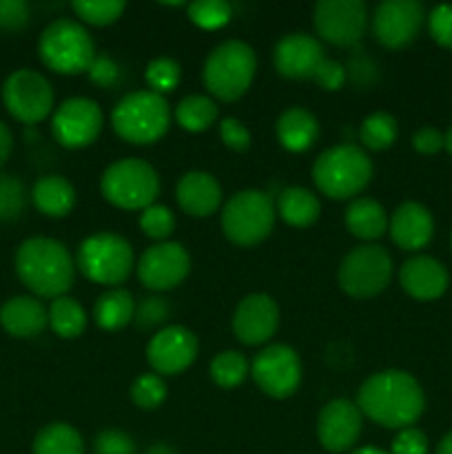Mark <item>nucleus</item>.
<instances>
[{"label":"nucleus","mask_w":452,"mask_h":454,"mask_svg":"<svg viewBox=\"0 0 452 454\" xmlns=\"http://www.w3.org/2000/svg\"><path fill=\"white\" fill-rule=\"evenodd\" d=\"M362 415L386 428H412L425 408L419 381L403 371H381L368 377L357 395Z\"/></svg>","instance_id":"obj_1"},{"label":"nucleus","mask_w":452,"mask_h":454,"mask_svg":"<svg viewBox=\"0 0 452 454\" xmlns=\"http://www.w3.org/2000/svg\"><path fill=\"white\" fill-rule=\"evenodd\" d=\"M16 273L38 297L65 295L74 284V262L65 244L51 238H29L16 251Z\"/></svg>","instance_id":"obj_2"},{"label":"nucleus","mask_w":452,"mask_h":454,"mask_svg":"<svg viewBox=\"0 0 452 454\" xmlns=\"http://www.w3.org/2000/svg\"><path fill=\"white\" fill-rule=\"evenodd\" d=\"M313 180L326 198H355L370 184L372 162L366 151L355 145L331 146L315 160Z\"/></svg>","instance_id":"obj_3"},{"label":"nucleus","mask_w":452,"mask_h":454,"mask_svg":"<svg viewBox=\"0 0 452 454\" xmlns=\"http://www.w3.org/2000/svg\"><path fill=\"white\" fill-rule=\"evenodd\" d=\"M255 51L242 40H226L208 53L204 62V87L217 100L233 102L242 98L255 78Z\"/></svg>","instance_id":"obj_4"},{"label":"nucleus","mask_w":452,"mask_h":454,"mask_svg":"<svg viewBox=\"0 0 452 454\" xmlns=\"http://www.w3.org/2000/svg\"><path fill=\"white\" fill-rule=\"evenodd\" d=\"M113 131L129 145H151L167 133L171 124V106L153 91H136L124 96L111 114Z\"/></svg>","instance_id":"obj_5"},{"label":"nucleus","mask_w":452,"mask_h":454,"mask_svg":"<svg viewBox=\"0 0 452 454\" xmlns=\"http://www.w3.org/2000/svg\"><path fill=\"white\" fill-rule=\"evenodd\" d=\"M38 53L44 67L56 74H82L96 60V44L91 34L80 22L53 20L38 40Z\"/></svg>","instance_id":"obj_6"},{"label":"nucleus","mask_w":452,"mask_h":454,"mask_svg":"<svg viewBox=\"0 0 452 454\" xmlns=\"http://www.w3.org/2000/svg\"><path fill=\"white\" fill-rule=\"evenodd\" d=\"M273 198L264 191H239L222 208V231L238 247L264 242L275 226Z\"/></svg>","instance_id":"obj_7"},{"label":"nucleus","mask_w":452,"mask_h":454,"mask_svg":"<svg viewBox=\"0 0 452 454\" xmlns=\"http://www.w3.org/2000/svg\"><path fill=\"white\" fill-rule=\"evenodd\" d=\"M102 195L124 211H144L160 193V177L149 162L137 158L118 160L102 173Z\"/></svg>","instance_id":"obj_8"},{"label":"nucleus","mask_w":452,"mask_h":454,"mask_svg":"<svg viewBox=\"0 0 452 454\" xmlns=\"http://www.w3.org/2000/svg\"><path fill=\"white\" fill-rule=\"evenodd\" d=\"M133 248L124 238L113 233H96L78 248V266L96 284L115 286L122 284L133 270Z\"/></svg>","instance_id":"obj_9"},{"label":"nucleus","mask_w":452,"mask_h":454,"mask_svg":"<svg viewBox=\"0 0 452 454\" xmlns=\"http://www.w3.org/2000/svg\"><path fill=\"white\" fill-rule=\"evenodd\" d=\"M393 278L388 251L375 244L353 248L339 266V286L355 300H368L384 291Z\"/></svg>","instance_id":"obj_10"},{"label":"nucleus","mask_w":452,"mask_h":454,"mask_svg":"<svg viewBox=\"0 0 452 454\" xmlns=\"http://www.w3.org/2000/svg\"><path fill=\"white\" fill-rule=\"evenodd\" d=\"M3 102L18 122L38 124L51 114L53 87L38 71L18 69L4 80Z\"/></svg>","instance_id":"obj_11"},{"label":"nucleus","mask_w":452,"mask_h":454,"mask_svg":"<svg viewBox=\"0 0 452 454\" xmlns=\"http://www.w3.org/2000/svg\"><path fill=\"white\" fill-rule=\"evenodd\" d=\"M313 25L319 38L335 47H353L363 38L368 12L362 0H322L315 4Z\"/></svg>","instance_id":"obj_12"},{"label":"nucleus","mask_w":452,"mask_h":454,"mask_svg":"<svg viewBox=\"0 0 452 454\" xmlns=\"http://www.w3.org/2000/svg\"><path fill=\"white\" fill-rule=\"evenodd\" d=\"M251 375L261 393L273 399H286L300 388L301 381V362L300 355L286 344L266 346L255 359H253Z\"/></svg>","instance_id":"obj_13"},{"label":"nucleus","mask_w":452,"mask_h":454,"mask_svg":"<svg viewBox=\"0 0 452 454\" xmlns=\"http://www.w3.org/2000/svg\"><path fill=\"white\" fill-rule=\"evenodd\" d=\"M102 131V109L91 98H69L56 109L51 133L58 145L82 149L97 140Z\"/></svg>","instance_id":"obj_14"},{"label":"nucleus","mask_w":452,"mask_h":454,"mask_svg":"<svg viewBox=\"0 0 452 454\" xmlns=\"http://www.w3.org/2000/svg\"><path fill=\"white\" fill-rule=\"evenodd\" d=\"M191 270V257L177 242H162L146 248L137 262V278L151 291H171L180 286Z\"/></svg>","instance_id":"obj_15"},{"label":"nucleus","mask_w":452,"mask_h":454,"mask_svg":"<svg viewBox=\"0 0 452 454\" xmlns=\"http://www.w3.org/2000/svg\"><path fill=\"white\" fill-rule=\"evenodd\" d=\"M424 25V4L417 0H386L375 9L372 31L379 44L403 49L419 35Z\"/></svg>","instance_id":"obj_16"},{"label":"nucleus","mask_w":452,"mask_h":454,"mask_svg":"<svg viewBox=\"0 0 452 454\" xmlns=\"http://www.w3.org/2000/svg\"><path fill=\"white\" fill-rule=\"evenodd\" d=\"M198 357V340L184 326H167L146 346V359L160 375H180Z\"/></svg>","instance_id":"obj_17"},{"label":"nucleus","mask_w":452,"mask_h":454,"mask_svg":"<svg viewBox=\"0 0 452 454\" xmlns=\"http://www.w3.org/2000/svg\"><path fill=\"white\" fill-rule=\"evenodd\" d=\"M279 326V309L273 297L253 293L244 297L233 315V333L242 344L260 346L275 335Z\"/></svg>","instance_id":"obj_18"},{"label":"nucleus","mask_w":452,"mask_h":454,"mask_svg":"<svg viewBox=\"0 0 452 454\" xmlns=\"http://www.w3.org/2000/svg\"><path fill=\"white\" fill-rule=\"evenodd\" d=\"M362 434V411L348 399H332L317 419V439L328 452H346Z\"/></svg>","instance_id":"obj_19"},{"label":"nucleus","mask_w":452,"mask_h":454,"mask_svg":"<svg viewBox=\"0 0 452 454\" xmlns=\"http://www.w3.org/2000/svg\"><path fill=\"white\" fill-rule=\"evenodd\" d=\"M275 69L291 80L315 78L323 62V47L308 34H288L275 47Z\"/></svg>","instance_id":"obj_20"},{"label":"nucleus","mask_w":452,"mask_h":454,"mask_svg":"<svg viewBox=\"0 0 452 454\" xmlns=\"http://www.w3.org/2000/svg\"><path fill=\"white\" fill-rule=\"evenodd\" d=\"M399 282L412 300L433 301L448 291L450 278H448L446 266L439 260L430 255H417L403 262L399 270Z\"/></svg>","instance_id":"obj_21"},{"label":"nucleus","mask_w":452,"mask_h":454,"mask_svg":"<svg viewBox=\"0 0 452 454\" xmlns=\"http://www.w3.org/2000/svg\"><path fill=\"white\" fill-rule=\"evenodd\" d=\"M388 231L393 242L401 251H421L433 239V213L419 202H403L399 204L397 211L390 217Z\"/></svg>","instance_id":"obj_22"},{"label":"nucleus","mask_w":452,"mask_h":454,"mask_svg":"<svg viewBox=\"0 0 452 454\" xmlns=\"http://www.w3.org/2000/svg\"><path fill=\"white\" fill-rule=\"evenodd\" d=\"M177 204L191 217H207L215 213L222 204V186L211 173H184L175 189Z\"/></svg>","instance_id":"obj_23"},{"label":"nucleus","mask_w":452,"mask_h":454,"mask_svg":"<svg viewBox=\"0 0 452 454\" xmlns=\"http://www.w3.org/2000/svg\"><path fill=\"white\" fill-rule=\"evenodd\" d=\"M49 310L35 297L18 295L12 297L0 309V326L18 340L35 337L47 328Z\"/></svg>","instance_id":"obj_24"},{"label":"nucleus","mask_w":452,"mask_h":454,"mask_svg":"<svg viewBox=\"0 0 452 454\" xmlns=\"http://www.w3.org/2000/svg\"><path fill=\"white\" fill-rule=\"evenodd\" d=\"M319 136L317 118L304 106H291L277 120V137L282 146L292 153L310 149Z\"/></svg>","instance_id":"obj_25"},{"label":"nucleus","mask_w":452,"mask_h":454,"mask_svg":"<svg viewBox=\"0 0 452 454\" xmlns=\"http://www.w3.org/2000/svg\"><path fill=\"white\" fill-rule=\"evenodd\" d=\"M35 208L47 217H65L69 215L75 204V191L69 180L60 176L40 177L31 191Z\"/></svg>","instance_id":"obj_26"},{"label":"nucleus","mask_w":452,"mask_h":454,"mask_svg":"<svg viewBox=\"0 0 452 454\" xmlns=\"http://www.w3.org/2000/svg\"><path fill=\"white\" fill-rule=\"evenodd\" d=\"M346 229L359 239H379L388 229L384 207L372 198H357L346 208Z\"/></svg>","instance_id":"obj_27"},{"label":"nucleus","mask_w":452,"mask_h":454,"mask_svg":"<svg viewBox=\"0 0 452 454\" xmlns=\"http://www.w3.org/2000/svg\"><path fill=\"white\" fill-rule=\"evenodd\" d=\"M319 208L322 207L313 191L304 189V186H288L279 193L275 211L286 224L295 226V229H306L317 222Z\"/></svg>","instance_id":"obj_28"},{"label":"nucleus","mask_w":452,"mask_h":454,"mask_svg":"<svg viewBox=\"0 0 452 454\" xmlns=\"http://www.w3.org/2000/svg\"><path fill=\"white\" fill-rule=\"evenodd\" d=\"M93 317L105 331H120L136 317V300L124 288H111L97 297Z\"/></svg>","instance_id":"obj_29"},{"label":"nucleus","mask_w":452,"mask_h":454,"mask_svg":"<svg viewBox=\"0 0 452 454\" xmlns=\"http://www.w3.org/2000/svg\"><path fill=\"white\" fill-rule=\"evenodd\" d=\"M34 454H84V442L69 424H49L35 434Z\"/></svg>","instance_id":"obj_30"},{"label":"nucleus","mask_w":452,"mask_h":454,"mask_svg":"<svg viewBox=\"0 0 452 454\" xmlns=\"http://www.w3.org/2000/svg\"><path fill=\"white\" fill-rule=\"evenodd\" d=\"M49 326L65 340H75L87 328V313L74 297H58L49 306Z\"/></svg>","instance_id":"obj_31"},{"label":"nucleus","mask_w":452,"mask_h":454,"mask_svg":"<svg viewBox=\"0 0 452 454\" xmlns=\"http://www.w3.org/2000/svg\"><path fill=\"white\" fill-rule=\"evenodd\" d=\"M175 120L184 131H207L217 120V105L207 96H186L177 102Z\"/></svg>","instance_id":"obj_32"},{"label":"nucleus","mask_w":452,"mask_h":454,"mask_svg":"<svg viewBox=\"0 0 452 454\" xmlns=\"http://www.w3.org/2000/svg\"><path fill=\"white\" fill-rule=\"evenodd\" d=\"M397 120L390 114H384V111H377V114L368 115L362 122V127H359V140L370 151L390 149L394 145V140H397Z\"/></svg>","instance_id":"obj_33"},{"label":"nucleus","mask_w":452,"mask_h":454,"mask_svg":"<svg viewBox=\"0 0 452 454\" xmlns=\"http://www.w3.org/2000/svg\"><path fill=\"white\" fill-rule=\"evenodd\" d=\"M246 375L248 364L238 350H224V353L215 355V359L211 362V380L224 390L238 388L246 380Z\"/></svg>","instance_id":"obj_34"},{"label":"nucleus","mask_w":452,"mask_h":454,"mask_svg":"<svg viewBox=\"0 0 452 454\" xmlns=\"http://www.w3.org/2000/svg\"><path fill=\"white\" fill-rule=\"evenodd\" d=\"M71 7H74L75 16L93 27L111 25L124 12V3H120V0H78Z\"/></svg>","instance_id":"obj_35"},{"label":"nucleus","mask_w":452,"mask_h":454,"mask_svg":"<svg viewBox=\"0 0 452 454\" xmlns=\"http://www.w3.org/2000/svg\"><path fill=\"white\" fill-rule=\"evenodd\" d=\"M230 4L224 0H199V3L189 4V18L193 25L202 29H220L229 25L230 20Z\"/></svg>","instance_id":"obj_36"},{"label":"nucleus","mask_w":452,"mask_h":454,"mask_svg":"<svg viewBox=\"0 0 452 454\" xmlns=\"http://www.w3.org/2000/svg\"><path fill=\"white\" fill-rule=\"evenodd\" d=\"M146 82H149L151 91L158 93V96H164V93L173 91L180 82V65L171 58H155V60L149 62L146 67Z\"/></svg>","instance_id":"obj_37"},{"label":"nucleus","mask_w":452,"mask_h":454,"mask_svg":"<svg viewBox=\"0 0 452 454\" xmlns=\"http://www.w3.org/2000/svg\"><path fill=\"white\" fill-rule=\"evenodd\" d=\"M27 207V189L16 176H0V220H16Z\"/></svg>","instance_id":"obj_38"},{"label":"nucleus","mask_w":452,"mask_h":454,"mask_svg":"<svg viewBox=\"0 0 452 454\" xmlns=\"http://www.w3.org/2000/svg\"><path fill=\"white\" fill-rule=\"evenodd\" d=\"M131 399L142 411H155L167 399V384L160 375H142L133 381Z\"/></svg>","instance_id":"obj_39"},{"label":"nucleus","mask_w":452,"mask_h":454,"mask_svg":"<svg viewBox=\"0 0 452 454\" xmlns=\"http://www.w3.org/2000/svg\"><path fill=\"white\" fill-rule=\"evenodd\" d=\"M140 229L149 235L151 239H167L175 229V217L162 204H151L140 215Z\"/></svg>","instance_id":"obj_40"},{"label":"nucleus","mask_w":452,"mask_h":454,"mask_svg":"<svg viewBox=\"0 0 452 454\" xmlns=\"http://www.w3.org/2000/svg\"><path fill=\"white\" fill-rule=\"evenodd\" d=\"M168 313H171V309H168L167 300H162V297H146L140 304H136V317H133V322L142 331H149V328H155L167 322Z\"/></svg>","instance_id":"obj_41"},{"label":"nucleus","mask_w":452,"mask_h":454,"mask_svg":"<svg viewBox=\"0 0 452 454\" xmlns=\"http://www.w3.org/2000/svg\"><path fill=\"white\" fill-rule=\"evenodd\" d=\"M428 29L439 47L452 49V4H439L430 12Z\"/></svg>","instance_id":"obj_42"},{"label":"nucleus","mask_w":452,"mask_h":454,"mask_svg":"<svg viewBox=\"0 0 452 454\" xmlns=\"http://www.w3.org/2000/svg\"><path fill=\"white\" fill-rule=\"evenodd\" d=\"M96 454H136V442L122 430H105L93 443Z\"/></svg>","instance_id":"obj_43"},{"label":"nucleus","mask_w":452,"mask_h":454,"mask_svg":"<svg viewBox=\"0 0 452 454\" xmlns=\"http://www.w3.org/2000/svg\"><path fill=\"white\" fill-rule=\"evenodd\" d=\"M346 78H348L346 67L339 65L337 60H326V58L319 65V69L315 71V82L322 89H326V91H339L346 84Z\"/></svg>","instance_id":"obj_44"},{"label":"nucleus","mask_w":452,"mask_h":454,"mask_svg":"<svg viewBox=\"0 0 452 454\" xmlns=\"http://www.w3.org/2000/svg\"><path fill=\"white\" fill-rule=\"evenodd\" d=\"M390 454H428V437L419 428L399 430Z\"/></svg>","instance_id":"obj_45"},{"label":"nucleus","mask_w":452,"mask_h":454,"mask_svg":"<svg viewBox=\"0 0 452 454\" xmlns=\"http://www.w3.org/2000/svg\"><path fill=\"white\" fill-rule=\"evenodd\" d=\"M220 137L229 149L246 151L251 146V133L238 118H224L220 122Z\"/></svg>","instance_id":"obj_46"},{"label":"nucleus","mask_w":452,"mask_h":454,"mask_svg":"<svg viewBox=\"0 0 452 454\" xmlns=\"http://www.w3.org/2000/svg\"><path fill=\"white\" fill-rule=\"evenodd\" d=\"M29 22V4L22 0H0V29L16 31Z\"/></svg>","instance_id":"obj_47"},{"label":"nucleus","mask_w":452,"mask_h":454,"mask_svg":"<svg viewBox=\"0 0 452 454\" xmlns=\"http://www.w3.org/2000/svg\"><path fill=\"white\" fill-rule=\"evenodd\" d=\"M89 78L91 82L100 84V87H113L120 78V69L109 56H96V60L89 67Z\"/></svg>","instance_id":"obj_48"},{"label":"nucleus","mask_w":452,"mask_h":454,"mask_svg":"<svg viewBox=\"0 0 452 454\" xmlns=\"http://www.w3.org/2000/svg\"><path fill=\"white\" fill-rule=\"evenodd\" d=\"M412 146L421 155H434L443 149V133L434 127H424L412 137Z\"/></svg>","instance_id":"obj_49"},{"label":"nucleus","mask_w":452,"mask_h":454,"mask_svg":"<svg viewBox=\"0 0 452 454\" xmlns=\"http://www.w3.org/2000/svg\"><path fill=\"white\" fill-rule=\"evenodd\" d=\"M13 151V136L9 131V127L4 122H0V168L4 167V162L9 160Z\"/></svg>","instance_id":"obj_50"},{"label":"nucleus","mask_w":452,"mask_h":454,"mask_svg":"<svg viewBox=\"0 0 452 454\" xmlns=\"http://www.w3.org/2000/svg\"><path fill=\"white\" fill-rule=\"evenodd\" d=\"M437 454H452V433H448L446 437H443L441 442H439Z\"/></svg>","instance_id":"obj_51"},{"label":"nucleus","mask_w":452,"mask_h":454,"mask_svg":"<svg viewBox=\"0 0 452 454\" xmlns=\"http://www.w3.org/2000/svg\"><path fill=\"white\" fill-rule=\"evenodd\" d=\"M146 454H177V452L173 450L171 446H167V443H155V446L149 448V452Z\"/></svg>","instance_id":"obj_52"},{"label":"nucleus","mask_w":452,"mask_h":454,"mask_svg":"<svg viewBox=\"0 0 452 454\" xmlns=\"http://www.w3.org/2000/svg\"><path fill=\"white\" fill-rule=\"evenodd\" d=\"M350 454H390L386 450H379V448H372V446H366V448H357V450H353Z\"/></svg>","instance_id":"obj_53"},{"label":"nucleus","mask_w":452,"mask_h":454,"mask_svg":"<svg viewBox=\"0 0 452 454\" xmlns=\"http://www.w3.org/2000/svg\"><path fill=\"white\" fill-rule=\"evenodd\" d=\"M443 146H446L448 153L452 155V127L448 129V133H446V136H443Z\"/></svg>","instance_id":"obj_54"},{"label":"nucleus","mask_w":452,"mask_h":454,"mask_svg":"<svg viewBox=\"0 0 452 454\" xmlns=\"http://www.w3.org/2000/svg\"><path fill=\"white\" fill-rule=\"evenodd\" d=\"M450 242H452V238H450Z\"/></svg>","instance_id":"obj_55"}]
</instances>
